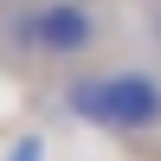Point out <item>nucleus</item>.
I'll return each instance as SVG.
<instances>
[{"mask_svg": "<svg viewBox=\"0 0 161 161\" xmlns=\"http://www.w3.org/2000/svg\"><path fill=\"white\" fill-rule=\"evenodd\" d=\"M64 110L116 142L161 136V71L148 64H103L64 84Z\"/></svg>", "mask_w": 161, "mask_h": 161, "instance_id": "obj_1", "label": "nucleus"}, {"mask_svg": "<svg viewBox=\"0 0 161 161\" xmlns=\"http://www.w3.org/2000/svg\"><path fill=\"white\" fill-rule=\"evenodd\" d=\"M7 45L26 64H52V71H71L90 52L103 45V7L97 0H26L13 13Z\"/></svg>", "mask_w": 161, "mask_h": 161, "instance_id": "obj_2", "label": "nucleus"}, {"mask_svg": "<svg viewBox=\"0 0 161 161\" xmlns=\"http://www.w3.org/2000/svg\"><path fill=\"white\" fill-rule=\"evenodd\" d=\"M39 155H45V148H39V142L26 136V142H13V155H7V161H39Z\"/></svg>", "mask_w": 161, "mask_h": 161, "instance_id": "obj_3", "label": "nucleus"}]
</instances>
